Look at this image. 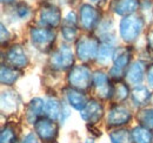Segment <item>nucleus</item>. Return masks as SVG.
Instances as JSON below:
<instances>
[{
	"mask_svg": "<svg viewBox=\"0 0 153 143\" xmlns=\"http://www.w3.org/2000/svg\"><path fill=\"white\" fill-rule=\"evenodd\" d=\"M91 1V4L92 5H94V6H101V5H104V4H106L108 0H90Z\"/></svg>",
	"mask_w": 153,
	"mask_h": 143,
	"instance_id": "nucleus-36",
	"label": "nucleus"
},
{
	"mask_svg": "<svg viewBox=\"0 0 153 143\" xmlns=\"http://www.w3.org/2000/svg\"><path fill=\"white\" fill-rule=\"evenodd\" d=\"M131 120H132L131 110L120 103H114L107 113L106 125L110 128H120L130 123Z\"/></svg>",
	"mask_w": 153,
	"mask_h": 143,
	"instance_id": "nucleus-11",
	"label": "nucleus"
},
{
	"mask_svg": "<svg viewBox=\"0 0 153 143\" xmlns=\"http://www.w3.org/2000/svg\"><path fill=\"white\" fill-rule=\"evenodd\" d=\"M17 142V130L13 125H6L2 127L0 133V143H16Z\"/></svg>",
	"mask_w": 153,
	"mask_h": 143,
	"instance_id": "nucleus-29",
	"label": "nucleus"
},
{
	"mask_svg": "<svg viewBox=\"0 0 153 143\" xmlns=\"http://www.w3.org/2000/svg\"><path fill=\"white\" fill-rule=\"evenodd\" d=\"M65 94H66V100H67L68 106L72 107L73 109H76V110H79V111H81L84 108L86 107V105L90 101L87 99L85 91L72 88V87H68L65 90Z\"/></svg>",
	"mask_w": 153,
	"mask_h": 143,
	"instance_id": "nucleus-18",
	"label": "nucleus"
},
{
	"mask_svg": "<svg viewBox=\"0 0 153 143\" xmlns=\"http://www.w3.org/2000/svg\"><path fill=\"white\" fill-rule=\"evenodd\" d=\"M5 60H6L7 65H10L14 68H18V69L26 68L30 63V57H28V54L26 52V49L18 43L8 47V49L6 52Z\"/></svg>",
	"mask_w": 153,
	"mask_h": 143,
	"instance_id": "nucleus-13",
	"label": "nucleus"
},
{
	"mask_svg": "<svg viewBox=\"0 0 153 143\" xmlns=\"http://www.w3.org/2000/svg\"><path fill=\"white\" fill-rule=\"evenodd\" d=\"M146 80H147V83H149L150 88L153 89V63L147 67V71H146Z\"/></svg>",
	"mask_w": 153,
	"mask_h": 143,
	"instance_id": "nucleus-34",
	"label": "nucleus"
},
{
	"mask_svg": "<svg viewBox=\"0 0 153 143\" xmlns=\"http://www.w3.org/2000/svg\"><path fill=\"white\" fill-rule=\"evenodd\" d=\"M21 143H40V142H39L38 135L36 133H30V134H27L24 137V140H22Z\"/></svg>",
	"mask_w": 153,
	"mask_h": 143,
	"instance_id": "nucleus-32",
	"label": "nucleus"
},
{
	"mask_svg": "<svg viewBox=\"0 0 153 143\" xmlns=\"http://www.w3.org/2000/svg\"><path fill=\"white\" fill-rule=\"evenodd\" d=\"M137 120L140 125L153 130V108H141L137 114Z\"/></svg>",
	"mask_w": 153,
	"mask_h": 143,
	"instance_id": "nucleus-27",
	"label": "nucleus"
},
{
	"mask_svg": "<svg viewBox=\"0 0 153 143\" xmlns=\"http://www.w3.org/2000/svg\"><path fill=\"white\" fill-rule=\"evenodd\" d=\"M145 25H146L145 20L139 13L123 17L119 24L120 38L126 43H133L144 31Z\"/></svg>",
	"mask_w": 153,
	"mask_h": 143,
	"instance_id": "nucleus-1",
	"label": "nucleus"
},
{
	"mask_svg": "<svg viewBox=\"0 0 153 143\" xmlns=\"http://www.w3.org/2000/svg\"><path fill=\"white\" fill-rule=\"evenodd\" d=\"M100 40L94 35L79 36L76 41V56L85 63L97 60Z\"/></svg>",
	"mask_w": 153,
	"mask_h": 143,
	"instance_id": "nucleus-5",
	"label": "nucleus"
},
{
	"mask_svg": "<svg viewBox=\"0 0 153 143\" xmlns=\"http://www.w3.org/2000/svg\"><path fill=\"white\" fill-rule=\"evenodd\" d=\"M132 49L128 47H120L115 49L112 66L110 68L108 75L112 81H120L125 79L127 68L131 65Z\"/></svg>",
	"mask_w": 153,
	"mask_h": 143,
	"instance_id": "nucleus-4",
	"label": "nucleus"
},
{
	"mask_svg": "<svg viewBox=\"0 0 153 143\" xmlns=\"http://www.w3.org/2000/svg\"><path fill=\"white\" fill-rule=\"evenodd\" d=\"M132 133V139L133 143H152L153 142V134L152 131L144 127V125H138L134 127Z\"/></svg>",
	"mask_w": 153,
	"mask_h": 143,
	"instance_id": "nucleus-25",
	"label": "nucleus"
},
{
	"mask_svg": "<svg viewBox=\"0 0 153 143\" xmlns=\"http://www.w3.org/2000/svg\"><path fill=\"white\" fill-rule=\"evenodd\" d=\"M111 143H133L132 133L127 129H115L110 133Z\"/></svg>",
	"mask_w": 153,
	"mask_h": 143,
	"instance_id": "nucleus-26",
	"label": "nucleus"
},
{
	"mask_svg": "<svg viewBox=\"0 0 153 143\" xmlns=\"http://www.w3.org/2000/svg\"><path fill=\"white\" fill-rule=\"evenodd\" d=\"M131 100L135 107H145L152 100V91L146 86H143V85L135 86L131 90Z\"/></svg>",
	"mask_w": 153,
	"mask_h": 143,
	"instance_id": "nucleus-20",
	"label": "nucleus"
},
{
	"mask_svg": "<svg viewBox=\"0 0 153 143\" xmlns=\"http://www.w3.org/2000/svg\"><path fill=\"white\" fill-rule=\"evenodd\" d=\"M62 20L64 19L61 14V10L56 4L46 1L40 6L39 8V25L40 26L57 29L58 27L61 26Z\"/></svg>",
	"mask_w": 153,
	"mask_h": 143,
	"instance_id": "nucleus-7",
	"label": "nucleus"
},
{
	"mask_svg": "<svg viewBox=\"0 0 153 143\" xmlns=\"http://www.w3.org/2000/svg\"><path fill=\"white\" fill-rule=\"evenodd\" d=\"M79 18L74 11H70L62 20L60 26L61 35L66 42H76L79 39Z\"/></svg>",
	"mask_w": 153,
	"mask_h": 143,
	"instance_id": "nucleus-12",
	"label": "nucleus"
},
{
	"mask_svg": "<svg viewBox=\"0 0 153 143\" xmlns=\"http://www.w3.org/2000/svg\"><path fill=\"white\" fill-rule=\"evenodd\" d=\"M85 143H94V140H93V139H87V140L85 141Z\"/></svg>",
	"mask_w": 153,
	"mask_h": 143,
	"instance_id": "nucleus-38",
	"label": "nucleus"
},
{
	"mask_svg": "<svg viewBox=\"0 0 153 143\" xmlns=\"http://www.w3.org/2000/svg\"><path fill=\"white\" fill-rule=\"evenodd\" d=\"M79 26L85 32H93L98 27L100 20H101V13L99 8L92 5V4H82L79 7Z\"/></svg>",
	"mask_w": 153,
	"mask_h": 143,
	"instance_id": "nucleus-8",
	"label": "nucleus"
},
{
	"mask_svg": "<svg viewBox=\"0 0 153 143\" xmlns=\"http://www.w3.org/2000/svg\"><path fill=\"white\" fill-rule=\"evenodd\" d=\"M115 48L110 42H100L99 51L97 55V62L101 66H107L110 61H113Z\"/></svg>",
	"mask_w": 153,
	"mask_h": 143,
	"instance_id": "nucleus-22",
	"label": "nucleus"
},
{
	"mask_svg": "<svg viewBox=\"0 0 153 143\" xmlns=\"http://www.w3.org/2000/svg\"><path fill=\"white\" fill-rule=\"evenodd\" d=\"M151 101H152V103H153V94H152V100H151Z\"/></svg>",
	"mask_w": 153,
	"mask_h": 143,
	"instance_id": "nucleus-40",
	"label": "nucleus"
},
{
	"mask_svg": "<svg viewBox=\"0 0 153 143\" xmlns=\"http://www.w3.org/2000/svg\"><path fill=\"white\" fill-rule=\"evenodd\" d=\"M31 42L36 49L41 53H50L53 51V45L57 39L56 29L44 26H33L30 29Z\"/></svg>",
	"mask_w": 153,
	"mask_h": 143,
	"instance_id": "nucleus-2",
	"label": "nucleus"
},
{
	"mask_svg": "<svg viewBox=\"0 0 153 143\" xmlns=\"http://www.w3.org/2000/svg\"><path fill=\"white\" fill-rule=\"evenodd\" d=\"M0 27H1V39H0V40H1V46L4 47L5 45H7V43L11 41V36L12 35H11L10 31L7 29V27H6L2 22H1V26H0Z\"/></svg>",
	"mask_w": 153,
	"mask_h": 143,
	"instance_id": "nucleus-31",
	"label": "nucleus"
},
{
	"mask_svg": "<svg viewBox=\"0 0 153 143\" xmlns=\"http://www.w3.org/2000/svg\"><path fill=\"white\" fill-rule=\"evenodd\" d=\"M139 14L145 22H153V0H139Z\"/></svg>",
	"mask_w": 153,
	"mask_h": 143,
	"instance_id": "nucleus-28",
	"label": "nucleus"
},
{
	"mask_svg": "<svg viewBox=\"0 0 153 143\" xmlns=\"http://www.w3.org/2000/svg\"><path fill=\"white\" fill-rule=\"evenodd\" d=\"M22 72L21 69L14 68L7 63H1V68H0V82L2 86H7L11 87L13 86L18 79L21 76Z\"/></svg>",
	"mask_w": 153,
	"mask_h": 143,
	"instance_id": "nucleus-21",
	"label": "nucleus"
},
{
	"mask_svg": "<svg viewBox=\"0 0 153 143\" xmlns=\"http://www.w3.org/2000/svg\"><path fill=\"white\" fill-rule=\"evenodd\" d=\"M13 2H14V0H1V4H6V5L13 4Z\"/></svg>",
	"mask_w": 153,
	"mask_h": 143,
	"instance_id": "nucleus-37",
	"label": "nucleus"
},
{
	"mask_svg": "<svg viewBox=\"0 0 153 143\" xmlns=\"http://www.w3.org/2000/svg\"><path fill=\"white\" fill-rule=\"evenodd\" d=\"M21 100L17 91L14 90H5L1 94V111L2 113H14L18 110Z\"/></svg>",
	"mask_w": 153,
	"mask_h": 143,
	"instance_id": "nucleus-19",
	"label": "nucleus"
},
{
	"mask_svg": "<svg viewBox=\"0 0 153 143\" xmlns=\"http://www.w3.org/2000/svg\"><path fill=\"white\" fill-rule=\"evenodd\" d=\"M146 65L141 60H137L131 62L130 67L127 68L126 75H125V82L128 86H139L143 83L144 79L146 77Z\"/></svg>",
	"mask_w": 153,
	"mask_h": 143,
	"instance_id": "nucleus-15",
	"label": "nucleus"
},
{
	"mask_svg": "<svg viewBox=\"0 0 153 143\" xmlns=\"http://www.w3.org/2000/svg\"><path fill=\"white\" fill-rule=\"evenodd\" d=\"M92 88L96 91L99 100L108 101L113 96V81L110 75L102 71L93 72L92 76Z\"/></svg>",
	"mask_w": 153,
	"mask_h": 143,
	"instance_id": "nucleus-9",
	"label": "nucleus"
},
{
	"mask_svg": "<svg viewBox=\"0 0 153 143\" xmlns=\"http://www.w3.org/2000/svg\"><path fill=\"white\" fill-rule=\"evenodd\" d=\"M76 61V54L72 51V48L67 45H60L56 49L51 52L48 59V66L57 72L70 71Z\"/></svg>",
	"mask_w": 153,
	"mask_h": 143,
	"instance_id": "nucleus-3",
	"label": "nucleus"
},
{
	"mask_svg": "<svg viewBox=\"0 0 153 143\" xmlns=\"http://www.w3.org/2000/svg\"><path fill=\"white\" fill-rule=\"evenodd\" d=\"M105 114V109L100 100L91 99L86 107L80 111L81 119L87 123V125H96L98 123Z\"/></svg>",
	"mask_w": 153,
	"mask_h": 143,
	"instance_id": "nucleus-14",
	"label": "nucleus"
},
{
	"mask_svg": "<svg viewBox=\"0 0 153 143\" xmlns=\"http://www.w3.org/2000/svg\"><path fill=\"white\" fill-rule=\"evenodd\" d=\"M92 76L93 73L86 65L73 66L67 75L68 86L76 89L87 91L92 88Z\"/></svg>",
	"mask_w": 153,
	"mask_h": 143,
	"instance_id": "nucleus-6",
	"label": "nucleus"
},
{
	"mask_svg": "<svg viewBox=\"0 0 153 143\" xmlns=\"http://www.w3.org/2000/svg\"><path fill=\"white\" fill-rule=\"evenodd\" d=\"M16 14L19 19H27L30 18L31 15V7L24 2V1H20L16 4Z\"/></svg>",
	"mask_w": 153,
	"mask_h": 143,
	"instance_id": "nucleus-30",
	"label": "nucleus"
},
{
	"mask_svg": "<svg viewBox=\"0 0 153 143\" xmlns=\"http://www.w3.org/2000/svg\"><path fill=\"white\" fill-rule=\"evenodd\" d=\"M34 133L45 143H53L59 134V125L57 121L48 119L47 116H41L34 123Z\"/></svg>",
	"mask_w": 153,
	"mask_h": 143,
	"instance_id": "nucleus-10",
	"label": "nucleus"
},
{
	"mask_svg": "<svg viewBox=\"0 0 153 143\" xmlns=\"http://www.w3.org/2000/svg\"><path fill=\"white\" fill-rule=\"evenodd\" d=\"M146 43H147V49L153 54V28H151L147 34H146Z\"/></svg>",
	"mask_w": 153,
	"mask_h": 143,
	"instance_id": "nucleus-33",
	"label": "nucleus"
},
{
	"mask_svg": "<svg viewBox=\"0 0 153 143\" xmlns=\"http://www.w3.org/2000/svg\"><path fill=\"white\" fill-rule=\"evenodd\" d=\"M110 11L119 17H127L139 11V0H111Z\"/></svg>",
	"mask_w": 153,
	"mask_h": 143,
	"instance_id": "nucleus-16",
	"label": "nucleus"
},
{
	"mask_svg": "<svg viewBox=\"0 0 153 143\" xmlns=\"http://www.w3.org/2000/svg\"><path fill=\"white\" fill-rule=\"evenodd\" d=\"M68 116H70V109L66 106V103L62 102V108H61V113H60L59 120H60L61 122H64V121L66 120V117H68Z\"/></svg>",
	"mask_w": 153,
	"mask_h": 143,
	"instance_id": "nucleus-35",
	"label": "nucleus"
},
{
	"mask_svg": "<svg viewBox=\"0 0 153 143\" xmlns=\"http://www.w3.org/2000/svg\"><path fill=\"white\" fill-rule=\"evenodd\" d=\"M128 96H131L130 86L126 82H124L123 80L113 81V96H112V100L114 101V103L124 102Z\"/></svg>",
	"mask_w": 153,
	"mask_h": 143,
	"instance_id": "nucleus-23",
	"label": "nucleus"
},
{
	"mask_svg": "<svg viewBox=\"0 0 153 143\" xmlns=\"http://www.w3.org/2000/svg\"><path fill=\"white\" fill-rule=\"evenodd\" d=\"M45 103L41 97H34L32 99L26 108V121L31 125H34L41 116L45 115Z\"/></svg>",
	"mask_w": 153,
	"mask_h": 143,
	"instance_id": "nucleus-17",
	"label": "nucleus"
},
{
	"mask_svg": "<svg viewBox=\"0 0 153 143\" xmlns=\"http://www.w3.org/2000/svg\"><path fill=\"white\" fill-rule=\"evenodd\" d=\"M61 108H62V102L60 100H58L57 97H48L45 103V116L57 121L60 117Z\"/></svg>",
	"mask_w": 153,
	"mask_h": 143,
	"instance_id": "nucleus-24",
	"label": "nucleus"
},
{
	"mask_svg": "<svg viewBox=\"0 0 153 143\" xmlns=\"http://www.w3.org/2000/svg\"><path fill=\"white\" fill-rule=\"evenodd\" d=\"M53 1H57V0H47V2H53ZM54 4V2H53Z\"/></svg>",
	"mask_w": 153,
	"mask_h": 143,
	"instance_id": "nucleus-39",
	"label": "nucleus"
}]
</instances>
